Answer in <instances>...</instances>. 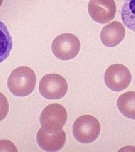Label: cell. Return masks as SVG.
I'll return each instance as SVG.
<instances>
[{"label":"cell","mask_w":135,"mask_h":152,"mask_svg":"<svg viewBox=\"0 0 135 152\" xmlns=\"http://www.w3.org/2000/svg\"><path fill=\"white\" fill-rule=\"evenodd\" d=\"M36 81L34 71L27 66H22L11 72L7 80V86L14 95L27 96L34 91Z\"/></svg>","instance_id":"cell-1"},{"label":"cell","mask_w":135,"mask_h":152,"mask_svg":"<svg viewBox=\"0 0 135 152\" xmlns=\"http://www.w3.org/2000/svg\"><path fill=\"white\" fill-rule=\"evenodd\" d=\"M101 126L97 118L91 115H83L74 121L73 134L74 138L82 144L95 141L100 134Z\"/></svg>","instance_id":"cell-2"},{"label":"cell","mask_w":135,"mask_h":152,"mask_svg":"<svg viewBox=\"0 0 135 152\" xmlns=\"http://www.w3.org/2000/svg\"><path fill=\"white\" fill-rule=\"evenodd\" d=\"M66 109L59 104H52L43 109L39 118L41 128L49 132L62 130L67 121Z\"/></svg>","instance_id":"cell-3"},{"label":"cell","mask_w":135,"mask_h":152,"mask_svg":"<svg viewBox=\"0 0 135 152\" xmlns=\"http://www.w3.org/2000/svg\"><path fill=\"white\" fill-rule=\"evenodd\" d=\"M80 41L72 33H63L55 38L51 49L55 56L59 60H70L75 58L80 51Z\"/></svg>","instance_id":"cell-4"},{"label":"cell","mask_w":135,"mask_h":152,"mask_svg":"<svg viewBox=\"0 0 135 152\" xmlns=\"http://www.w3.org/2000/svg\"><path fill=\"white\" fill-rule=\"evenodd\" d=\"M39 90L43 98L48 100H58L63 98L68 90L67 82L58 74H47L41 78Z\"/></svg>","instance_id":"cell-5"},{"label":"cell","mask_w":135,"mask_h":152,"mask_svg":"<svg viewBox=\"0 0 135 152\" xmlns=\"http://www.w3.org/2000/svg\"><path fill=\"white\" fill-rule=\"evenodd\" d=\"M104 80L110 90L119 92L128 87L132 81V75L125 65L115 64L110 65L106 70Z\"/></svg>","instance_id":"cell-6"},{"label":"cell","mask_w":135,"mask_h":152,"mask_svg":"<svg viewBox=\"0 0 135 152\" xmlns=\"http://www.w3.org/2000/svg\"><path fill=\"white\" fill-rule=\"evenodd\" d=\"M88 10L95 22L105 24L114 19L117 6L114 0H90Z\"/></svg>","instance_id":"cell-7"},{"label":"cell","mask_w":135,"mask_h":152,"mask_svg":"<svg viewBox=\"0 0 135 152\" xmlns=\"http://www.w3.org/2000/svg\"><path fill=\"white\" fill-rule=\"evenodd\" d=\"M37 140L38 145L43 151L58 152L65 145L66 134L63 130L51 133L41 128L37 132Z\"/></svg>","instance_id":"cell-8"},{"label":"cell","mask_w":135,"mask_h":152,"mask_svg":"<svg viewBox=\"0 0 135 152\" xmlns=\"http://www.w3.org/2000/svg\"><path fill=\"white\" fill-rule=\"evenodd\" d=\"M126 36L123 25L119 22L114 21L104 27L100 33V38L103 45L108 48H114L118 45Z\"/></svg>","instance_id":"cell-9"},{"label":"cell","mask_w":135,"mask_h":152,"mask_svg":"<svg viewBox=\"0 0 135 152\" xmlns=\"http://www.w3.org/2000/svg\"><path fill=\"white\" fill-rule=\"evenodd\" d=\"M117 105L119 112L127 118L135 120V92H125L119 96Z\"/></svg>","instance_id":"cell-10"},{"label":"cell","mask_w":135,"mask_h":152,"mask_svg":"<svg viewBox=\"0 0 135 152\" xmlns=\"http://www.w3.org/2000/svg\"><path fill=\"white\" fill-rule=\"evenodd\" d=\"M12 48V39L5 24L0 21V63L9 56Z\"/></svg>","instance_id":"cell-11"},{"label":"cell","mask_w":135,"mask_h":152,"mask_svg":"<svg viewBox=\"0 0 135 152\" xmlns=\"http://www.w3.org/2000/svg\"><path fill=\"white\" fill-rule=\"evenodd\" d=\"M121 18L125 26L135 32V0H125Z\"/></svg>","instance_id":"cell-12"},{"label":"cell","mask_w":135,"mask_h":152,"mask_svg":"<svg viewBox=\"0 0 135 152\" xmlns=\"http://www.w3.org/2000/svg\"><path fill=\"white\" fill-rule=\"evenodd\" d=\"M9 110V103L5 96L0 92V122L7 115Z\"/></svg>","instance_id":"cell-13"},{"label":"cell","mask_w":135,"mask_h":152,"mask_svg":"<svg viewBox=\"0 0 135 152\" xmlns=\"http://www.w3.org/2000/svg\"><path fill=\"white\" fill-rule=\"evenodd\" d=\"M0 151L17 152L18 150L15 145L11 141L2 140H0Z\"/></svg>","instance_id":"cell-14"},{"label":"cell","mask_w":135,"mask_h":152,"mask_svg":"<svg viewBox=\"0 0 135 152\" xmlns=\"http://www.w3.org/2000/svg\"><path fill=\"white\" fill-rule=\"evenodd\" d=\"M3 2H4V0H0V7H1V6L2 5Z\"/></svg>","instance_id":"cell-15"}]
</instances>
